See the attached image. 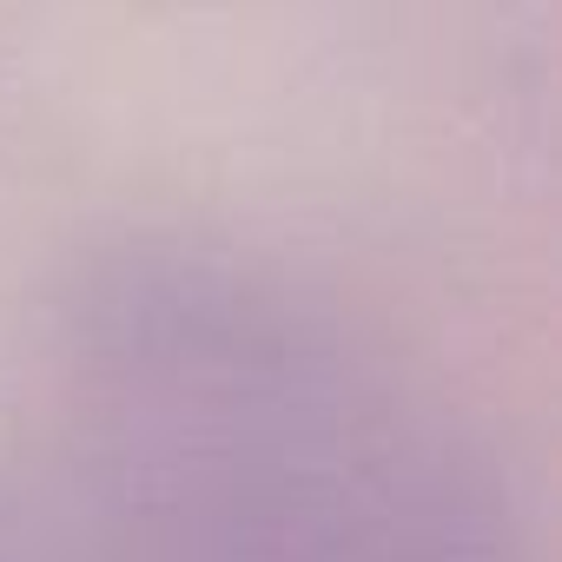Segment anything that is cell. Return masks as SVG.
Instances as JSON below:
<instances>
[{
  "label": "cell",
  "instance_id": "obj_1",
  "mask_svg": "<svg viewBox=\"0 0 562 562\" xmlns=\"http://www.w3.org/2000/svg\"><path fill=\"white\" fill-rule=\"evenodd\" d=\"M54 397L100 562H516L457 417L238 251H93L54 305Z\"/></svg>",
  "mask_w": 562,
  "mask_h": 562
}]
</instances>
